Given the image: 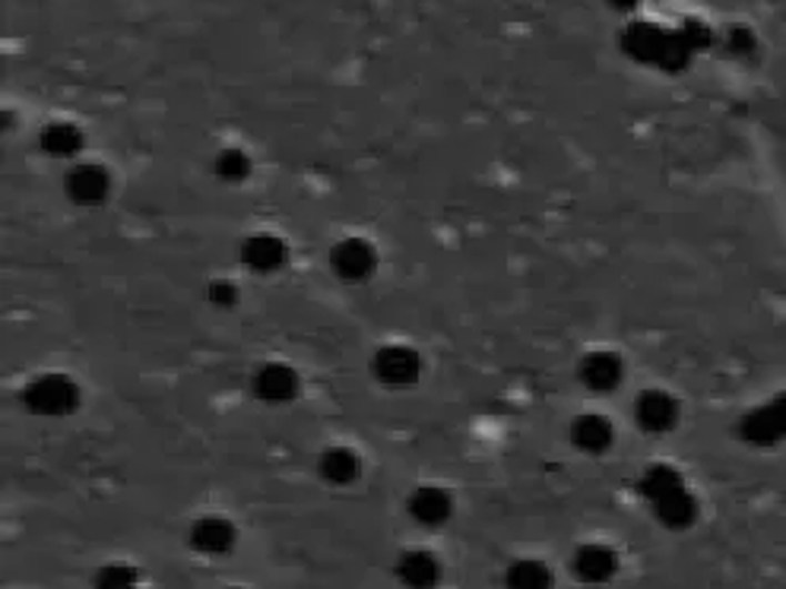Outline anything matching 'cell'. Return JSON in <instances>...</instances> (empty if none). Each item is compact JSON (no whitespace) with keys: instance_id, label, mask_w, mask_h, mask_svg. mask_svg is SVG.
<instances>
[{"instance_id":"6da1fadb","label":"cell","mask_w":786,"mask_h":589,"mask_svg":"<svg viewBox=\"0 0 786 589\" xmlns=\"http://www.w3.org/2000/svg\"><path fill=\"white\" fill-rule=\"evenodd\" d=\"M22 403L32 415L42 418H64V415L77 413L80 406V387L73 377L58 372L39 374L26 390H22Z\"/></svg>"},{"instance_id":"7a4b0ae2","label":"cell","mask_w":786,"mask_h":589,"mask_svg":"<svg viewBox=\"0 0 786 589\" xmlns=\"http://www.w3.org/2000/svg\"><path fill=\"white\" fill-rule=\"evenodd\" d=\"M374 377L391 387V390H406L419 384L422 377V355L413 349V346H400V343H391L384 349H377L372 362Z\"/></svg>"},{"instance_id":"3957f363","label":"cell","mask_w":786,"mask_h":589,"mask_svg":"<svg viewBox=\"0 0 786 589\" xmlns=\"http://www.w3.org/2000/svg\"><path fill=\"white\" fill-rule=\"evenodd\" d=\"M682 418V403L669 390H644L634 403V422L647 435H669Z\"/></svg>"},{"instance_id":"277c9868","label":"cell","mask_w":786,"mask_h":589,"mask_svg":"<svg viewBox=\"0 0 786 589\" xmlns=\"http://www.w3.org/2000/svg\"><path fill=\"white\" fill-rule=\"evenodd\" d=\"M330 266L343 283H365L377 270V251L372 247V241L343 238L330 251Z\"/></svg>"},{"instance_id":"5b68a950","label":"cell","mask_w":786,"mask_h":589,"mask_svg":"<svg viewBox=\"0 0 786 589\" xmlns=\"http://www.w3.org/2000/svg\"><path fill=\"white\" fill-rule=\"evenodd\" d=\"M577 377L584 380V387L593 393H612L622 387L625 380V362L622 355L612 349L587 352L577 365Z\"/></svg>"},{"instance_id":"8992f818","label":"cell","mask_w":786,"mask_h":589,"mask_svg":"<svg viewBox=\"0 0 786 589\" xmlns=\"http://www.w3.org/2000/svg\"><path fill=\"white\" fill-rule=\"evenodd\" d=\"M571 573L587 587H603L618 573V555L615 548L599 546V542L581 546L571 558Z\"/></svg>"},{"instance_id":"52a82bcc","label":"cell","mask_w":786,"mask_h":589,"mask_svg":"<svg viewBox=\"0 0 786 589\" xmlns=\"http://www.w3.org/2000/svg\"><path fill=\"white\" fill-rule=\"evenodd\" d=\"M64 191L77 206H99L109 200L111 177L102 165H73L64 175Z\"/></svg>"},{"instance_id":"ba28073f","label":"cell","mask_w":786,"mask_h":589,"mask_svg":"<svg viewBox=\"0 0 786 589\" xmlns=\"http://www.w3.org/2000/svg\"><path fill=\"white\" fill-rule=\"evenodd\" d=\"M410 517L419 526H429L437 529L454 517V495L441 485H419L413 495H410Z\"/></svg>"},{"instance_id":"9c48e42d","label":"cell","mask_w":786,"mask_h":589,"mask_svg":"<svg viewBox=\"0 0 786 589\" xmlns=\"http://www.w3.org/2000/svg\"><path fill=\"white\" fill-rule=\"evenodd\" d=\"M289 261V247L280 235H270V232H258L251 238L241 241V263L261 276L270 273H280Z\"/></svg>"},{"instance_id":"30bf717a","label":"cell","mask_w":786,"mask_h":589,"mask_svg":"<svg viewBox=\"0 0 786 589\" xmlns=\"http://www.w3.org/2000/svg\"><path fill=\"white\" fill-rule=\"evenodd\" d=\"M188 542L200 555H229L239 542V529L225 517H200L191 524Z\"/></svg>"},{"instance_id":"8fae6325","label":"cell","mask_w":786,"mask_h":589,"mask_svg":"<svg viewBox=\"0 0 786 589\" xmlns=\"http://www.w3.org/2000/svg\"><path fill=\"white\" fill-rule=\"evenodd\" d=\"M299 387H302L299 374L285 362H266L254 374V393L263 403H289L295 399Z\"/></svg>"},{"instance_id":"7c38bea8","label":"cell","mask_w":786,"mask_h":589,"mask_svg":"<svg viewBox=\"0 0 786 589\" xmlns=\"http://www.w3.org/2000/svg\"><path fill=\"white\" fill-rule=\"evenodd\" d=\"M396 580L406 589H435L441 583V561L429 548H410L396 558Z\"/></svg>"},{"instance_id":"4fadbf2b","label":"cell","mask_w":786,"mask_h":589,"mask_svg":"<svg viewBox=\"0 0 786 589\" xmlns=\"http://www.w3.org/2000/svg\"><path fill=\"white\" fill-rule=\"evenodd\" d=\"M571 444L581 450V454H590V457H599V454H606L612 447V440H615V428H612V422L606 418V415H596V413H587V415H577L574 422H571Z\"/></svg>"},{"instance_id":"5bb4252c","label":"cell","mask_w":786,"mask_h":589,"mask_svg":"<svg viewBox=\"0 0 786 589\" xmlns=\"http://www.w3.org/2000/svg\"><path fill=\"white\" fill-rule=\"evenodd\" d=\"M318 473L330 485L346 488V485L359 481V476H362V459L355 457L350 447H330L318 459Z\"/></svg>"},{"instance_id":"9a60e30c","label":"cell","mask_w":786,"mask_h":589,"mask_svg":"<svg viewBox=\"0 0 786 589\" xmlns=\"http://www.w3.org/2000/svg\"><path fill=\"white\" fill-rule=\"evenodd\" d=\"M504 587L507 589H552L555 587V577L548 570L546 561L540 558H521L514 561L507 573H504Z\"/></svg>"},{"instance_id":"2e32d148","label":"cell","mask_w":786,"mask_h":589,"mask_svg":"<svg viewBox=\"0 0 786 589\" xmlns=\"http://www.w3.org/2000/svg\"><path fill=\"white\" fill-rule=\"evenodd\" d=\"M80 146H83V133L77 131L73 124L58 121V124H48L42 131V150L48 155H54V159H73L80 153Z\"/></svg>"},{"instance_id":"e0dca14e","label":"cell","mask_w":786,"mask_h":589,"mask_svg":"<svg viewBox=\"0 0 786 589\" xmlns=\"http://www.w3.org/2000/svg\"><path fill=\"white\" fill-rule=\"evenodd\" d=\"M95 589H140V570L131 565H105L92 577Z\"/></svg>"},{"instance_id":"ac0fdd59","label":"cell","mask_w":786,"mask_h":589,"mask_svg":"<svg viewBox=\"0 0 786 589\" xmlns=\"http://www.w3.org/2000/svg\"><path fill=\"white\" fill-rule=\"evenodd\" d=\"M216 175L225 184H241L251 177V159L241 153V150H225L216 155Z\"/></svg>"},{"instance_id":"d6986e66","label":"cell","mask_w":786,"mask_h":589,"mask_svg":"<svg viewBox=\"0 0 786 589\" xmlns=\"http://www.w3.org/2000/svg\"><path fill=\"white\" fill-rule=\"evenodd\" d=\"M210 302L219 307H232L239 302V288L232 283H225V280H216V283L210 285Z\"/></svg>"},{"instance_id":"ffe728a7","label":"cell","mask_w":786,"mask_h":589,"mask_svg":"<svg viewBox=\"0 0 786 589\" xmlns=\"http://www.w3.org/2000/svg\"><path fill=\"white\" fill-rule=\"evenodd\" d=\"M232 589H241V587H232Z\"/></svg>"}]
</instances>
